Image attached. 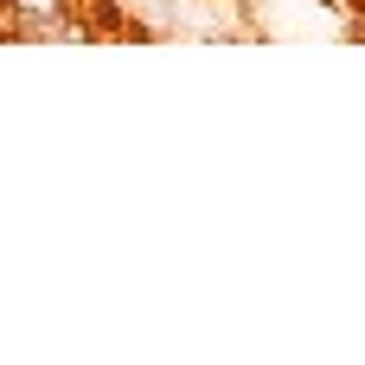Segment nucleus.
<instances>
[{"label": "nucleus", "instance_id": "obj_1", "mask_svg": "<svg viewBox=\"0 0 365 365\" xmlns=\"http://www.w3.org/2000/svg\"><path fill=\"white\" fill-rule=\"evenodd\" d=\"M353 6H359V0H340V13H353Z\"/></svg>", "mask_w": 365, "mask_h": 365}, {"label": "nucleus", "instance_id": "obj_2", "mask_svg": "<svg viewBox=\"0 0 365 365\" xmlns=\"http://www.w3.org/2000/svg\"><path fill=\"white\" fill-rule=\"evenodd\" d=\"M314 6H340V0H314Z\"/></svg>", "mask_w": 365, "mask_h": 365}]
</instances>
